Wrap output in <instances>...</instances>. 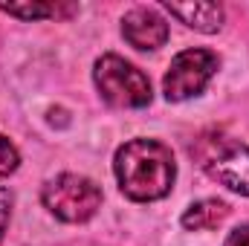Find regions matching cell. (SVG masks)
I'll use <instances>...</instances> for the list:
<instances>
[{
    "label": "cell",
    "mask_w": 249,
    "mask_h": 246,
    "mask_svg": "<svg viewBox=\"0 0 249 246\" xmlns=\"http://www.w3.org/2000/svg\"><path fill=\"white\" fill-rule=\"evenodd\" d=\"M113 171L124 197L136 203L160 200L171 191L177 165L171 151L157 139H130L116 151Z\"/></svg>",
    "instance_id": "6da1fadb"
},
{
    "label": "cell",
    "mask_w": 249,
    "mask_h": 246,
    "mask_svg": "<svg viewBox=\"0 0 249 246\" xmlns=\"http://www.w3.org/2000/svg\"><path fill=\"white\" fill-rule=\"evenodd\" d=\"M102 99L113 107H145L151 102V81L142 70L119 55H102L93 70Z\"/></svg>",
    "instance_id": "7a4b0ae2"
},
{
    "label": "cell",
    "mask_w": 249,
    "mask_h": 246,
    "mask_svg": "<svg viewBox=\"0 0 249 246\" xmlns=\"http://www.w3.org/2000/svg\"><path fill=\"white\" fill-rule=\"evenodd\" d=\"M41 200L64 223H84L99 211L102 188L81 174H61L44 185Z\"/></svg>",
    "instance_id": "3957f363"
},
{
    "label": "cell",
    "mask_w": 249,
    "mask_h": 246,
    "mask_svg": "<svg viewBox=\"0 0 249 246\" xmlns=\"http://www.w3.org/2000/svg\"><path fill=\"white\" fill-rule=\"evenodd\" d=\"M217 72V55L209 50H186L180 53L162 81L165 99L168 102H186L191 96H200L206 90V84L212 81V75Z\"/></svg>",
    "instance_id": "277c9868"
},
{
    "label": "cell",
    "mask_w": 249,
    "mask_h": 246,
    "mask_svg": "<svg viewBox=\"0 0 249 246\" xmlns=\"http://www.w3.org/2000/svg\"><path fill=\"white\" fill-rule=\"evenodd\" d=\"M203 168L209 171V177H214L217 183L226 188L247 194L249 197V148L238 142H214L209 154L200 157Z\"/></svg>",
    "instance_id": "5b68a950"
},
{
    "label": "cell",
    "mask_w": 249,
    "mask_h": 246,
    "mask_svg": "<svg viewBox=\"0 0 249 246\" xmlns=\"http://www.w3.org/2000/svg\"><path fill=\"white\" fill-rule=\"evenodd\" d=\"M122 35L136 50H160L168 41V23L154 9H130L122 18Z\"/></svg>",
    "instance_id": "8992f818"
},
{
    "label": "cell",
    "mask_w": 249,
    "mask_h": 246,
    "mask_svg": "<svg viewBox=\"0 0 249 246\" xmlns=\"http://www.w3.org/2000/svg\"><path fill=\"white\" fill-rule=\"evenodd\" d=\"M165 9L180 18L186 26L197 29V32H217L223 26V9L217 3H209V0H188V3H165Z\"/></svg>",
    "instance_id": "52a82bcc"
},
{
    "label": "cell",
    "mask_w": 249,
    "mask_h": 246,
    "mask_svg": "<svg viewBox=\"0 0 249 246\" xmlns=\"http://www.w3.org/2000/svg\"><path fill=\"white\" fill-rule=\"evenodd\" d=\"M229 214V206L223 200H200L194 206H188L183 214V226L188 232H203V229H214L217 223H223Z\"/></svg>",
    "instance_id": "ba28073f"
},
{
    "label": "cell",
    "mask_w": 249,
    "mask_h": 246,
    "mask_svg": "<svg viewBox=\"0 0 249 246\" xmlns=\"http://www.w3.org/2000/svg\"><path fill=\"white\" fill-rule=\"evenodd\" d=\"M0 9H3L6 15L23 18V20H35V18H55V15H58V6H53V3H0Z\"/></svg>",
    "instance_id": "9c48e42d"
},
{
    "label": "cell",
    "mask_w": 249,
    "mask_h": 246,
    "mask_svg": "<svg viewBox=\"0 0 249 246\" xmlns=\"http://www.w3.org/2000/svg\"><path fill=\"white\" fill-rule=\"evenodd\" d=\"M18 162H20V157H18V148L0 133V180L3 177H9L15 168H18Z\"/></svg>",
    "instance_id": "30bf717a"
},
{
    "label": "cell",
    "mask_w": 249,
    "mask_h": 246,
    "mask_svg": "<svg viewBox=\"0 0 249 246\" xmlns=\"http://www.w3.org/2000/svg\"><path fill=\"white\" fill-rule=\"evenodd\" d=\"M9 217H12V194L6 188H0V241H3V232L9 226Z\"/></svg>",
    "instance_id": "8fae6325"
},
{
    "label": "cell",
    "mask_w": 249,
    "mask_h": 246,
    "mask_svg": "<svg viewBox=\"0 0 249 246\" xmlns=\"http://www.w3.org/2000/svg\"><path fill=\"white\" fill-rule=\"evenodd\" d=\"M223 246H249V226H238V229L226 238Z\"/></svg>",
    "instance_id": "7c38bea8"
}]
</instances>
